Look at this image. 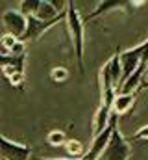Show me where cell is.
I'll use <instances>...</instances> for the list:
<instances>
[{"mask_svg": "<svg viewBox=\"0 0 148 160\" xmlns=\"http://www.w3.org/2000/svg\"><path fill=\"white\" fill-rule=\"evenodd\" d=\"M65 22L69 28V36L72 41V48H74V56H76V63L80 73H83V47H85V24L83 19L80 15V11L76 9L74 2H67L65 6Z\"/></svg>", "mask_w": 148, "mask_h": 160, "instance_id": "6da1fadb", "label": "cell"}, {"mask_svg": "<svg viewBox=\"0 0 148 160\" xmlns=\"http://www.w3.org/2000/svg\"><path fill=\"white\" fill-rule=\"evenodd\" d=\"M130 155H132V147H130L128 140L122 136V132L118 130V127L115 125L109 142L98 160H128Z\"/></svg>", "mask_w": 148, "mask_h": 160, "instance_id": "7a4b0ae2", "label": "cell"}, {"mask_svg": "<svg viewBox=\"0 0 148 160\" xmlns=\"http://www.w3.org/2000/svg\"><path fill=\"white\" fill-rule=\"evenodd\" d=\"M145 48H146V39L143 41V43H139V45H135V47H132V48H126V50L118 52V62H120V71H122L120 86H122L124 80L137 69V65H139V62L143 58Z\"/></svg>", "mask_w": 148, "mask_h": 160, "instance_id": "3957f363", "label": "cell"}, {"mask_svg": "<svg viewBox=\"0 0 148 160\" xmlns=\"http://www.w3.org/2000/svg\"><path fill=\"white\" fill-rule=\"evenodd\" d=\"M145 2H128V0H102L96 4V8L83 19V24L89 22V21H95L102 15H108L113 11H132L133 8H139L143 6Z\"/></svg>", "mask_w": 148, "mask_h": 160, "instance_id": "277c9868", "label": "cell"}, {"mask_svg": "<svg viewBox=\"0 0 148 160\" xmlns=\"http://www.w3.org/2000/svg\"><path fill=\"white\" fill-rule=\"evenodd\" d=\"M65 19V11L63 13H59L56 19H52V21H41V19H37V17H26V32L22 34V38L19 41H22L24 45L28 43V41H35L39 39L44 32H48L54 24H58L59 21H63Z\"/></svg>", "mask_w": 148, "mask_h": 160, "instance_id": "5b68a950", "label": "cell"}, {"mask_svg": "<svg viewBox=\"0 0 148 160\" xmlns=\"http://www.w3.org/2000/svg\"><path fill=\"white\" fill-rule=\"evenodd\" d=\"M32 149L26 143L13 142L0 134V160H30Z\"/></svg>", "mask_w": 148, "mask_h": 160, "instance_id": "8992f818", "label": "cell"}, {"mask_svg": "<svg viewBox=\"0 0 148 160\" xmlns=\"http://www.w3.org/2000/svg\"><path fill=\"white\" fill-rule=\"evenodd\" d=\"M115 125H117V116H111L108 127H106L100 134H96V136H95V140H93V143H91L89 151H85V155H83V158H81V160H98V158H100V155L104 153V149H106V145H108V142H109L111 132H113Z\"/></svg>", "mask_w": 148, "mask_h": 160, "instance_id": "52a82bcc", "label": "cell"}, {"mask_svg": "<svg viewBox=\"0 0 148 160\" xmlns=\"http://www.w3.org/2000/svg\"><path fill=\"white\" fill-rule=\"evenodd\" d=\"M2 24L7 30V34L13 36L15 39H21L22 34L26 32V17L19 9H7L2 15Z\"/></svg>", "mask_w": 148, "mask_h": 160, "instance_id": "ba28073f", "label": "cell"}, {"mask_svg": "<svg viewBox=\"0 0 148 160\" xmlns=\"http://www.w3.org/2000/svg\"><path fill=\"white\" fill-rule=\"evenodd\" d=\"M135 104V93H117L113 106H111V114L113 116H122L126 112H130Z\"/></svg>", "mask_w": 148, "mask_h": 160, "instance_id": "9c48e42d", "label": "cell"}, {"mask_svg": "<svg viewBox=\"0 0 148 160\" xmlns=\"http://www.w3.org/2000/svg\"><path fill=\"white\" fill-rule=\"evenodd\" d=\"M63 4H58V2H52V0H39V8H37L35 15L37 19H41V21H52V19H56L59 13H63V11H59V8H61Z\"/></svg>", "mask_w": 148, "mask_h": 160, "instance_id": "30bf717a", "label": "cell"}, {"mask_svg": "<svg viewBox=\"0 0 148 160\" xmlns=\"http://www.w3.org/2000/svg\"><path fill=\"white\" fill-rule=\"evenodd\" d=\"M106 63H108V69H109L111 82H113V86H115V89H117V93H118V89H120V77H122V71H120V62H118V50L111 56Z\"/></svg>", "mask_w": 148, "mask_h": 160, "instance_id": "8fae6325", "label": "cell"}, {"mask_svg": "<svg viewBox=\"0 0 148 160\" xmlns=\"http://www.w3.org/2000/svg\"><path fill=\"white\" fill-rule=\"evenodd\" d=\"M24 63H26V54L22 56H13V54H2L0 56V69L4 67H13L19 73H24Z\"/></svg>", "mask_w": 148, "mask_h": 160, "instance_id": "7c38bea8", "label": "cell"}, {"mask_svg": "<svg viewBox=\"0 0 148 160\" xmlns=\"http://www.w3.org/2000/svg\"><path fill=\"white\" fill-rule=\"evenodd\" d=\"M65 149H67V155L71 158H81L85 155V149H83V143L78 142V140H67L65 142Z\"/></svg>", "mask_w": 148, "mask_h": 160, "instance_id": "4fadbf2b", "label": "cell"}, {"mask_svg": "<svg viewBox=\"0 0 148 160\" xmlns=\"http://www.w3.org/2000/svg\"><path fill=\"white\" fill-rule=\"evenodd\" d=\"M46 142H48V145H52V147H59V145H65L67 136H65L63 130H50L48 136H46Z\"/></svg>", "mask_w": 148, "mask_h": 160, "instance_id": "5bb4252c", "label": "cell"}, {"mask_svg": "<svg viewBox=\"0 0 148 160\" xmlns=\"http://www.w3.org/2000/svg\"><path fill=\"white\" fill-rule=\"evenodd\" d=\"M39 8V0H22L19 4V11L24 15V17H34Z\"/></svg>", "mask_w": 148, "mask_h": 160, "instance_id": "9a60e30c", "label": "cell"}, {"mask_svg": "<svg viewBox=\"0 0 148 160\" xmlns=\"http://www.w3.org/2000/svg\"><path fill=\"white\" fill-rule=\"evenodd\" d=\"M50 78L54 80L56 84H61V82H65V80L69 78V71H67L65 67L58 65V67H54V69L50 71Z\"/></svg>", "mask_w": 148, "mask_h": 160, "instance_id": "2e32d148", "label": "cell"}, {"mask_svg": "<svg viewBox=\"0 0 148 160\" xmlns=\"http://www.w3.org/2000/svg\"><path fill=\"white\" fill-rule=\"evenodd\" d=\"M15 43H17V39H15L13 36H9V34H4V36L0 38V45H2V48H4V50H7V52L13 48V45H15Z\"/></svg>", "mask_w": 148, "mask_h": 160, "instance_id": "e0dca14e", "label": "cell"}, {"mask_svg": "<svg viewBox=\"0 0 148 160\" xmlns=\"http://www.w3.org/2000/svg\"><path fill=\"white\" fill-rule=\"evenodd\" d=\"M7 54H13V56H22V54H26V45H24L22 41L17 39V43L13 45V48H11Z\"/></svg>", "mask_w": 148, "mask_h": 160, "instance_id": "ac0fdd59", "label": "cell"}, {"mask_svg": "<svg viewBox=\"0 0 148 160\" xmlns=\"http://www.w3.org/2000/svg\"><path fill=\"white\" fill-rule=\"evenodd\" d=\"M7 80H9V84L13 88H21L24 84V73H15V75H11Z\"/></svg>", "mask_w": 148, "mask_h": 160, "instance_id": "d6986e66", "label": "cell"}, {"mask_svg": "<svg viewBox=\"0 0 148 160\" xmlns=\"http://www.w3.org/2000/svg\"><path fill=\"white\" fill-rule=\"evenodd\" d=\"M133 140H135V142H148V125L141 127V128L133 134Z\"/></svg>", "mask_w": 148, "mask_h": 160, "instance_id": "ffe728a7", "label": "cell"}, {"mask_svg": "<svg viewBox=\"0 0 148 160\" xmlns=\"http://www.w3.org/2000/svg\"><path fill=\"white\" fill-rule=\"evenodd\" d=\"M2 73L9 78L11 75H15V73H19V71H17V69H13V67H4V69H2Z\"/></svg>", "mask_w": 148, "mask_h": 160, "instance_id": "44dd1931", "label": "cell"}, {"mask_svg": "<svg viewBox=\"0 0 148 160\" xmlns=\"http://www.w3.org/2000/svg\"><path fill=\"white\" fill-rule=\"evenodd\" d=\"M46 160H81V158H46Z\"/></svg>", "mask_w": 148, "mask_h": 160, "instance_id": "7402d4cb", "label": "cell"}]
</instances>
